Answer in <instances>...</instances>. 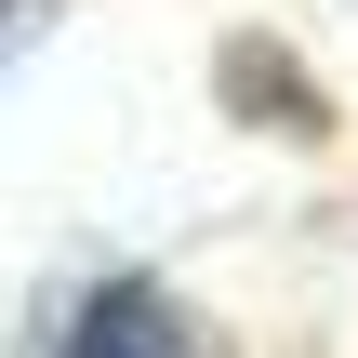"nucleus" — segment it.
<instances>
[{"instance_id": "nucleus-1", "label": "nucleus", "mask_w": 358, "mask_h": 358, "mask_svg": "<svg viewBox=\"0 0 358 358\" xmlns=\"http://www.w3.org/2000/svg\"><path fill=\"white\" fill-rule=\"evenodd\" d=\"M66 358H213V332H199L159 279H106V292L66 319Z\"/></svg>"}, {"instance_id": "nucleus-2", "label": "nucleus", "mask_w": 358, "mask_h": 358, "mask_svg": "<svg viewBox=\"0 0 358 358\" xmlns=\"http://www.w3.org/2000/svg\"><path fill=\"white\" fill-rule=\"evenodd\" d=\"M40 13H53V0H0V53H27V40H40Z\"/></svg>"}]
</instances>
